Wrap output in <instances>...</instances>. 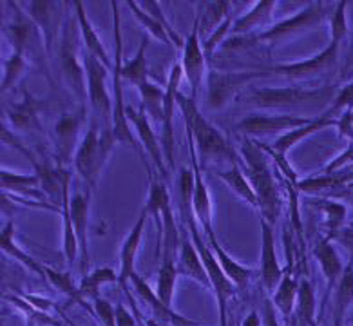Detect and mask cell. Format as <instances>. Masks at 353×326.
I'll return each instance as SVG.
<instances>
[{
    "label": "cell",
    "mask_w": 353,
    "mask_h": 326,
    "mask_svg": "<svg viewBox=\"0 0 353 326\" xmlns=\"http://www.w3.org/2000/svg\"><path fill=\"white\" fill-rule=\"evenodd\" d=\"M243 158V171L248 176L250 185L259 201V214L268 223L274 225L279 221L281 216V189L276 181V172L270 171V158L257 143V140L245 136L239 147Z\"/></svg>",
    "instance_id": "6da1fadb"
},
{
    "label": "cell",
    "mask_w": 353,
    "mask_h": 326,
    "mask_svg": "<svg viewBox=\"0 0 353 326\" xmlns=\"http://www.w3.org/2000/svg\"><path fill=\"white\" fill-rule=\"evenodd\" d=\"M176 100H178L179 111L183 114L185 129L192 132L194 145H196L201 169L207 165L208 161L230 160L232 163L237 161V154L234 152L227 138L223 136L219 129H216L212 123L208 122L201 109L198 108V98L187 96L181 91H178Z\"/></svg>",
    "instance_id": "7a4b0ae2"
},
{
    "label": "cell",
    "mask_w": 353,
    "mask_h": 326,
    "mask_svg": "<svg viewBox=\"0 0 353 326\" xmlns=\"http://www.w3.org/2000/svg\"><path fill=\"white\" fill-rule=\"evenodd\" d=\"M111 11H112V33H114V59H112V112H111V127L114 132L118 143H129L136 151V154L140 156L143 165H145L147 176H152L154 171L149 165V156L145 154L143 147L138 140H136L132 127L127 120V103L123 100V77H121V54H123V45H121V28H120V8H118L117 0L111 2Z\"/></svg>",
    "instance_id": "3957f363"
},
{
    "label": "cell",
    "mask_w": 353,
    "mask_h": 326,
    "mask_svg": "<svg viewBox=\"0 0 353 326\" xmlns=\"http://www.w3.org/2000/svg\"><path fill=\"white\" fill-rule=\"evenodd\" d=\"M328 6L324 2H312L306 6L305 10H301L299 13H295L290 19H285L279 24H274L268 30L261 31L256 34H243V37H230L221 44V49L225 51H243V49H250L257 44L272 45L285 40L288 37H294L295 33L314 28L319 22H323L324 17L328 15Z\"/></svg>",
    "instance_id": "277c9868"
},
{
    "label": "cell",
    "mask_w": 353,
    "mask_h": 326,
    "mask_svg": "<svg viewBox=\"0 0 353 326\" xmlns=\"http://www.w3.org/2000/svg\"><path fill=\"white\" fill-rule=\"evenodd\" d=\"M143 210L154 219L158 227V245H156V258L176 259L179 250V230L176 225L174 210L170 205V194L167 189V181H163L160 176H149V196L143 205Z\"/></svg>",
    "instance_id": "5b68a950"
},
{
    "label": "cell",
    "mask_w": 353,
    "mask_h": 326,
    "mask_svg": "<svg viewBox=\"0 0 353 326\" xmlns=\"http://www.w3.org/2000/svg\"><path fill=\"white\" fill-rule=\"evenodd\" d=\"M117 143L118 141L111 125L100 127L98 123H92L88 127V131L83 132L82 141L74 152L73 165L74 171L80 174V178L88 183L91 190L98 187L103 167L111 158L112 149Z\"/></svg>",
    "instance_id": "8992f818"
},
{
    "label": "cell",
    "mask_w": 353,
    "mask_h": 326,
    "mask_svg": "<svg viewBox=\"0 0 353 326\" xmlns=\"http://www.w3.org/2000/svg\"><path fill=\"white\" fill-rule=\"evenodd\" d=\"M335 91L324 89H295V88H265L252 89L245 96V102L261 111L276 114H288L292 109H303L306 105H330L334 102Z\"/></svg>",
    "instance_id": "52a82bcc"
},
{
    "label": "cell",
    "mask_w": 353,
    "mask_h": 326,
    "mask_svg": "<svg viewBox=\"0 0 353 326\" xmlns=\"http://www.w3.org/2000/svg\"><path fill=\"white\" fill-rule=\"evenodd\" d=\"M77 17L71 19L63 24L62 28V45H60V63H62V74L63 80L71 89V93L77 96L80 103L85 102L88 98V78H85V68H83V60H78L77 53Z\"/></svg>",
    "instance_id": "ba28073f"
},
{
    "label": "cell",
    "mask_w": 353,
    "mask_h": 326,
    "mask_svg": "<svg viewBox=\"0 0 353 326\" xmlns=\"http://www.w3.org/2000/svg\"><path fill=\"white\" fill-rule=\"evenodd\" d=\"M266 69L256 71H237V73H221L210 71L207 74V105L212 111H221L232 102L241 88L256 78L266 77Z\"/></svg>",
    "instance_id": "9c48e42d"
},
{
    "label": "cell",
    "mask_w": 353,
    "mask_h": 326,
    "mask_svg": "<svg viewBox=\"0 0 353 326\" xmlns=\"http://www.w3.org/2000/svg\"><path fill=\"white\" fill-rule=\"evenodd\" d=\"M88 123V108L85 103H80L77 111L65 112L59 122L53 127L54 143L59 151V163L68 165L69 161H73L74 152L80 145V132L83 131V125Z\"/></svg>",
    "instance_id": "30bf717a"
},
{
    "label": "cell",
    "mask_w": 353,
    "mask_h": 326,
    "mask_svg": "<svg viewBox=\"0 0 353 326\" xmlns=\"http://www.w3.org/2000/svg\"><path fill=\"white\" fill-rule=\"evenodd\" d=\"M312 122V118L295 116V114H250L243 118L236 125V131L243 132V136L256 138L272 136V134H285L288 131H294L297 127L306 125Z\"/></svg>",
    "instance_id": "8fae6325"
},
{
    "label": "cell",
    "mask_w": 353,
    "mask_h": 326,
    "mask_svg": "<svg viewBox=\"0 0 353 326\" xmlns=\"http://www.w3.org/2000/svg\"><path fill=\"white\" fill-rule=\"evenodd\" d=\"M183 78V69L181 63H174L169 73V82L165 88V102H163V118H161V147H163L165 161L169 169H174V149H176V140H174V112L178 108V91L179 83Z\"/></svg>",
    "instance_id": "7c38bea8"
},
{
    "label": "cell",
    "mask_w": 353,
    "mask_h": 326,
    "mask_svg": "<svg viewBox=\"0 0 353 326\" xmlns=\"http://www.w3.org/2000/svg\"><path fill=\"white\" fill-rule=\"evenodd\" d=\"M127 120L131 123L132 131L138 132L140 143L143 147L145 154L149 156L150 163L154 165V172L160 176L161 180H169V171L165 167V154L163 147H161L160 136L156 134L152 125H150V118L147 116V112L143 108L134 109L132 105H127Z\"/></svg>",
    "instance_id": "4fadbf2b"
},
{
    "label": "cell",
    "mask_w": 353,
    "mask_h": 326,
    "mask_svg": "<svg viewBox=\"0 0 353 326\" xmlns=\"http://www.w3.org/2000/svg\"><path fill=\"white\" fill-rule=\"evenodd\" d=\"M341 40L332 39L330 44L324 48V51L317 53L315 57L303 62L286 63V65H277V68L266 69L268 74H281V77L288 78V80H306V78H314L321 73H326L334 68L339 59V48H341Z\"/></svg>",
    "instance_id": "5bb4252c"
},
{
    "label": "cell",
    "mask_w": 353,
    "mask_h": 326,
    "mask_svg": "<svg viewBox=\"0 0 353 326\" xmlns=\"http://www.w3.org/2000/svg\"><path fill=\"white\" fill-rule=\"evenodd\" d=\"M199 34H201V31H199V13H196L192 31L185 39L183 59H181L183 77L189 82L190 91H192L190 96L194 98H198L205 77H207V57L203 53V45H201V37Z\"/></svg>",
    "instance_id": "9a60e30c"
},
{
    "label": "cell",
    "mask_w": 353,
    "mask_h": 326,
    "mask_svg": "<svg viewBox=\"0 0 353 326\" xmlns=\"http://www.w3.org/2000/svg\"><path fill=\"white\" fill-rule=\"evenodd\" d=\"M147 210L141 209V214L138 218V221L134 223V227L131 229L129 236L125 238L123 245H121V250H120V274H118V287L123 290L125 297L129 299L131 303V307L134 308L136 312V305H134V299H132V294H131V278L136 274V256L140 252V247H141V239H143V232H145V225H147ZM138 314V312H136ZM138 319L141 321L140 314H138ZM143 325V323H141Z\"/></svg>",
    "instance_id": "2e32d148"
},
{
    "label": "cell",
    "mask_w": 353,
    "mask_h": 326,
    "mask_svg": "<svg viewBox=\"0 0 353 326\" xmlns=\"http://www.w3.org/2000/svg\"><path fill=\"white\" fill-rule=\"evenodd\" d=\"M187 131V143H189V152H190V169L194 172V194H192V205H194V214L198 219L199 227L203 230V234L214 232L212 225V200H210V192L205 183L203 178V169L199 163L198 152H196V145H194L192 132L189 129Z\"/></svg>",
    "instance_id": "e0dca14e"
},
{
    "label": "cell",
    "mask_w": 353,
    "mask_h": 326,
    "mask_svg": "<svg viewBox=\"0 0 353 326\" xmlns=\"http://www.w3.org/2000/svg\"><path fill=\"white\" fill-rule=\"evenodd\" d=\"M82 60L85 68V78H88V100L91 103L92 112L98 118L105 120L107 114L112 112V102L109 100L105 88V77L109 69L88 51H83Z\"/></svg>",
    "instance_id": "ac0fdd59"
},
{
    "label": "cell",
    "mask_w": 353,
    "mask_h": 326,
    "mask_svg": "<svg viewBox=\"0 0 353 326\" xmlns=\"http://www.w3.org/2000/svg\"><path fill=\"white\" fill-rule=\"evenodd\" d=\"M91 194L92 190L88 189L83 192H74L71 194V201H69V209H71V219H73L74 232L78 238V247H80V254H78V265H80V274L85 276L91 268V259H89V205H91Z\"/></svg>",
    "instance_id": "d6986e66"
},
{
    "label": "cell",
    "mask_w": 353,
    "mask_h": 326,
    "mask_svg": "<svg viewBox=\"0 0 353 326\" xmlns=\"http://www.w3.org/2000/svg\"><path fill=\"white\" fill-rule=\"evenodd\" d=\"M131 285L132 288H134L136 296L140 297L141 301L145 303L147 307H149L150 314H152V321H154L156 325H176V326L198 325L194 319L181 316V314H178L174 308L169 307V305H165L160 297H158L156 290H152L149 283H147L143 278H140L138 274H134V276L131 278Z\"/></svg>",
    "instance_id": "ffe728a7"
},
{
    "label": "cell",
    "mask_w": 353,
    "mask_h": 326,
    "mask_svg": "<svg viewBox=\"0 0 353 326\" xmlns=\"http://www.w3.org/2000/svg\"><path fill=\"white\" fill-rule=\"evenodd\" d=\"M24 13L33 20L40 30L42 39H44V51L49 54L60 30L63 28L62 20H60L59 2H46V0L28 2V6L24 8Z\"/></svg>",
    "instance_id": "44dd1931"
},
{
    "label": "cell",
    "mask_w": 353,
    "mask_h": 326,
    "mask_svg": "<svg viewBox=\"0 0 353 326\" xmlns=\"http://www.w3.org/2000/svg\"><path fill=\"white\" fill-rule=\"evenodd\" d=\"M274 227L266 219L261 218V258H259V276H261V285L266 294H274V290L279 285L283 278L279 259L276 254V238H274Z\"/></svg>",
    "instance_id": "7402d4cb"
},
{
    "label": "cell",
    "mask_w": 353,
    "mask_h": 326,
    "mask_svg": "<svg viewBox=\"0 0 353 326\" xmlns=\"http://www.w3.org/2000/svg\"><path fill=\"white\" fill-rule=\"evenodd\" d=\"M181 250L178 252V259H176V268H178V276L189 278L201 285L207 290H212V281L208 278L207 268H205L203 259L199 256L198 249L194 247L192 239H190L189 232L181 238Z\"/></svg>",
    "instance_id": "603a6c76"
},
{
    "label": "cell",
    "mask_w": 353,
    "mask_h": 326,
    "mask_svg": "<svg viewBox=\"0 0 353 326\" xmlns=\"http://www.w3.org/2000/svg\"><path fill=\"white\" fill-rule=\"evenodd\" d=\"M337 120H339L337 112H335L334 109L328 108L319 118H312V122L306 123V125H301L297 127V129H294V131H288L285 132V134H281V136L272 143V149L279 152V154L286 156L288 154V151L294 149L297 143H301L305 138L312 136V134H315V132H319L321 129H324V127H334V125L337 127Z\"/></svg>",
    "instance_id": "cb8c5ba5"
},
{
    "label": "cell",
    "mask_w": 353,
    "mask_h": 326,
    "mask_svg": "<svg viewBox=\"0 0 353 326\" xmlns=\"http://www.w3.org/2000/svg\"><path fill=\"white\" fill-rule=\"evenodd\" d=\"M6 37L11 42V45L15 48L17 53H24L28 57V53H31L37 42L44 45V39H42V33L37 28L33 20L26 13H19L17 19L8 26L6 30Z\"/></svg>",
    "instance_id": "d4e9b609"
},
{
    "label": "cell",
    "mask_w": 353,
    "mask_h": 326,
    "mask_svg": "<svg viewBox=\"0 0 353 326\" xmlns=\"http://www.w3.org/2000/svg\"><path fill=\"white\" fill-rule=\"evenodd\" d=\"M71 6H73L74 17H77L78 28H80V34H82L83 49H85L89 54H92L94 59L100 60L107 69H112V60L109 59L105 45H103L102 39L98 37L97 30H94L91 22H89L88 11H85L83 2L82 0H74V2H71Z\"/></svg>",
    "instance_id": "484cf974"
},
{
    "label": "cell",
    "mask_w": 353,
    "mask_h": 326,
    "mask_svg": "<svg viewBox=\"0 0 353 326\" xmlns=\"http://www.w3.org/2000/svg\"><path fill=\"white\" fill-rule=\"evenodd\" d=\"M0 183H2L4 192L24 196V198H31V200L49 201L46 192L40 187V176L37 172L34 174H17V172H11L8 169H2L0 171Z\"/></svg>",
    "instance_id": "4316f807"
},
{
    "label": "cell",
    "mask_w": 353,
    "mask_h": 326,
    "mask_svg": "<svg viewBox=\"0 0 353 326\" xmlns=\"http://www.w3.org/2000/svg\"><path fill=\"white\" fill-rule=\"evenodd\" d=\"M208 241V245H210V249H212L214 256L218 258L219 265L223 267V270H225V274L228 276V279L236 285L237 290H243V288L248 287V283H250L252 276L256 274V270L250 267H245V265H241L239 261H236V259L230 256V254L227 252V250L223 249L221 243L218 241V238H216V232H210L205 236Z\"/></svg>",
    "instance_id": "83f0119b"
},
{
    "label": "cell",
    "mask_w": 353,
    "mask_h": 326,
    "mask_svg": "<svg viewBox=\"0 0 353 326\" xmlns=\"http://www.w3.org/2000/svg\"><path fill=\"white\" fill-rule=\"evenodd\" d=\"M0 249L6 256H10L15 261H19L22 267H26L31 274L39 276L40 279H46V267L40 265L33 256L26 252L19 243H17V232H15V223L13 221H8L4 225V229L0 232Z\"/></svg>",
    "instance_id": "f1b7e54d"
},
{
    "label": "cell",
    "mask_w": 353,
    "mask_h": 326,
    "mask_svg": "<svg viewBox=\"0 0 353 326\" xmlns=\"http://www.w3.org/2000/svg\"><path fill=\"white\" fill-rule=\"evenodd\" d=\"M334 239L324 238L323 241L315 245L314 256L315 259L319 261L321 270H323L324 278H326V294H332L337 287L339 279H341V274H343L344 267L341 263V258H339L337 250H335Z\"/></svg>",
    "instance_id": "f546056e"
},
{
    "label": "cell",
    "mask_w": 353,
    "mask_h": 326,
    "mask_svg": "<svg viewBox=\"0 0 353 326\" xmlns=\"http://www.w3.org/2000/svg\"><path fill=\"white\" fill-rule=\"evenodd\" d=\"M276 0H259V2H256V6L248 13L234 20L230 34L232 37H243V34H250V31L268 24L272 20V13L276 10Z\"/></svg>",
    "instance_id": "4dcf8cb0"
},
{
    "label": "cell",
    "mask_w": 353,
    "mask_h": 326,
    "mask_svg": "<svg viewBox=\"0 0 353 326\" xmlns=\"http://www.w3.org/2000/svg\"><path fill=\"white\" fill-rule=\"evenodd\" d=\"M8 118L11 125L19 131H40V103L31 96L28 91H24V100L20 103H15L8 109Z\"/></svg>",
    "instance_id": "1f68e13d"
},
{
    "label": "cell",
    "mask_w": 353,
    "mask_h": 326,
    "mask_svg": "<svg viewBox=\"0 0 353 326\" xmlns=\"http://www.w3.org/2000/svg\"><path fill=\"white\" fill-rule=\"evenodd\" d=\"M219 180L228 187V189L232 190L234 194L243 200L245 203H248L252 209L259 210V201H257V196L254 192V187L250 185V180H248V176L245 174L241 167L237 165V161H234L230 169L227 171L219 172Z\"/></svg>",
    "instance_id": "d6a6232c"
},
{
    "label": "cell",
    "mask_w": 353,
    "mask_h": 326,
    "mask_svg": "<svg viewBox=\"0 0 353 326\" xmlns=\"http://www.w3.org/2000/svg\"><path fill=\"white\" fill-rule=\"evenodd\" d=\"M315 308H317V303H315L314 285H312V281L308 278H303L299 281V288H297V303H295L294 308V325H317Z\"/></svg>",
    "instance_id": "836d02e7"
},
{
    "label": "cell",
    "mask_w": 353,
    "mask_h": 326,
    "mask_svg": "<svg viewBox=\"0 0 353 326\" xmlns=\"http://www.w3.org/2000/svg\"><path fill=\"white\" fill-rule=\"evenodd\" d=\"M353 307V258L344 267L341 279L335 287V308H334V325H343L346 312Z\"/></svg>",
    "instance_id": "e575fe53"
},
{
    "label": "cell",
    "mask_w": 353,
    "mask_h": 326,
    "mask_svg": "<svg viewBox=\"0 0 353 326\" xmlns=\"http://www.w3.org/2000/svg\"><path fill=\"white\" fill-rule=\"evenodd\" d=\"M46 281L51 283V285H53V287L57 288L60 294L68 296L71 301L78 303V305L85 308V310L91 314V316H94V308H91L92 305H89L88 299H85V297L80 294V288H78V285L74 283V279L71 278V274L62 272V270H57V268L46 267Z\"/></svg>",
    "instance_id": "d590c367"
},
{
    "label": "cell",
    "mask_w": 353,
    "mask_h": 326,
    "mask_svg": "<svg viewBox=\"0 0 353 326\" xmlns=\"http://www.w3.org/2000/svg\"><path fill=\"white\" fill-rule=\"evenodd\" d=\"M147 44H149V37H143L141 39V44L136 51V54L131 60H127L121 65V77L125 82H131L132 85L140 88L141 83L149 82V65H147Z\"/></svg>",
    "instance_id": "8d00e7d4"
},
{
    "label": "cell",
    "mask_w": 353,
    "mask_h": 326,
    "mask_svg": "<svg viewBox=\"0 0 353 326\" xmlns=\"http://www.w3.org/2000/svg\"><path fill=\"white\" fill-rule=\"evenodd\" d=\"M112 283H118V276L114 272L112 267H98L94 268L92 272H88L85 276H82V281L78 285L80 288V294H82L85 299H94V297L100 296V290L105 285H112Z\"/></svg>",
    "instance_id": "74e56055"
},
{
    "label": "cell",
    "mask_w": 353,
    "mask_h": 326,
    "mask_svg": "<svg viewBox=\"0 0 353 326\" xmlns=\"http://www.w3.org/2000/svg\"><path fill=\"white\" fill-rule=\"evenodd\" d=\"M178 268H176V259L163 258L161 265L158 268V283H156V294L165 305L172 307L174 301L176 281H178Z\"/></svg>",
    "instance_id": "f35d334b"
},
{
    "label": "cell",
    "mask_w": 353,
    "mask_h": 326,
    "mask_svg": "<svg viewBox=\"0 0 353 326\" xmlns=\"http://www.w3.org/2000/svg\"><path fill=\"white\" fill-rule=\"evenodd\" d=\"M140 96H141V105L143 111L147 112V116L156 123H161L163 118V102H165V89L160 85H156L154 82H145L141 83L140 88Z\"/></svg>",
    "instance_id": "ab89813d"
},
{
    "label": "cell",
    "mask_w": 353,
    "mask_h": 326,
    "mask_svg": "<svg viewBox=\"0 0 353 326\" xmlns=\"http://www.w3.org/2000/svg\"><path fill=\"white\" fill-rule=\"evenodd\" d=\"M314 205L324 212V225L328 230L326 238L334 239L335 232L343 229L346 221V205L335 198H321V200H315Z\"/></svg>",
    "instance_id": "60d3db41"
},
{
    "label": "cell",
    "mask_w": 353,
    "mask_h": 326,
    "mask_svg": "<svg viewBox=\"0 0 353 326\" xmlns=\"http://www.w3.org/2000/svg\"><path fill=\"white\" fill-rule=\"evenodd\" d=\"M230 4L232 2H228V0H218V2H203L199 6V31H210L212 33L219 24H223L228 19Z\"/></svg>",
    "instance_id": "b9f144b4"
},
{
    "label": "cell",
    "mask_w": 353,
    "mask_h": 326,
    "mask_svg": "<svg viewBox=\"0 0 353 326\" xmlns=\"http://www.w3.org/2000/svg\"><path fill=\"white\" fill-rule=\"evenodd\" d=\"M28 71V57L24 53L13 51L8 60H4L2 65V94H8L17 83L22 80L24 73Z\"/></svg>",
    "instance_id": "7bdbcfd3"
},
{
    "label": "cell",
    "mask_w": 353,
    "mask_h": 326,
    "mask_svg": "<svg viewBox=\"0 0 353 326\" xmlns=\"http://www.w3.org/2000/svg\"><path fill=\"white\" fill-rule=\"evenodd\" d=\"M125 4L129 6V10L132 11V15L136 17V20H138V22L143 26V30L147 31V34H150L152 39H156L158 42H161V44L174 48V44H172V40H170L169 33L163 30V26H161L160 22L154 19V17L149 15V13H147V11L143 10L140 4H138V2H134V0H127Z\"/></svg>",
    "instance_id": "ee69618b"
},
{
    "label": "cell",
    "mask_w": 353,
    "mask_h": 326,
    "mask_svg": "<svg viewBox=\"0 0 353 326\" xmlns=\"http://www.w3.org/2000/svg\"><path fill=\"white\" fill-rule=\"evenodd\" d=\"M6 301L13 303L19 310H22L26 314V319L30 321V325H62L59 323V319H54L51 317V314L48 312H42L39 308H34L31 303H28L22 296L15 297V296H4Z\"/></svg>",
    "instance_id": "f6af8a7d"
},
{
    "label": "cell",
    "mask_w": 353,
    "mask_h": 326,
    "mask_svg": "<svg viewBox=\"0 0 353 326\" xmlns=\"http://www.w3.org/2000/svg\"><path fill=\"white\" fill-rule=\"evenodd\" d=\"M138 4H140L141 8H143V10H145L147 13H149V15L154 17V19L158 20V22H160L161 26H163V30L167 31V33H169V37H170V40H172V44H174V48H178V49L181 48V49H183L185 40L181 39V37H179V34L176 33L174 28H172V26L169 24V20H167V17H165L163 10H161L160 2H156V0H147V2H138Z\"/></svg>",
    "instance_id": "bcb514c9"
},
{
    "label": "cell",
    "mask_w": 353,
    "mask_h": 326,
    "mask_svg": "<svg viewBox=\"0 0 353 326\" xmlns=\"http://www.w3.org/2000/svg\"><path fill=\"white\" fill-rule=\"evenodd\" d=\"M232 24H234V19L228 17L223 24H219L212 33L208 34V39L205 40V42H201V45H203V53L207 59H210V57L216 53V49L221 48L223 42L227 40V37L230 34V31H232Z\"/></svg>",
    "instance_id": "7dc6e473"
},
{
    "label": "cell",
    "mask_w": 353,
    "mask_h": 326,
    "mask_svg": "<svg viewBox=\"0 0 353 326\" xmlns=\"http://www.w3.org/2000/svg\"><path fill=\"white\" fill-rule=\"evenodd\" d=\"M92 308H94V316L97 321L105 326H117V308L112 307L111 303L98 296L92 299Z\"/></svg>",
    "instance_id": "c3c4849f"
},
{
    "label": "cell",
    "mask_w": 353,
    "mask_h": 326,
    "mask_svg": "<svg viewBox=\"0 0 353 326\" xmlns=\"http://www.w3.org/2000/svg\"><path fill=\"white\" fill-rule=\"evenodd\" d=\"M334 239L339 245H343L344 249L348 250L353 258V223L346 225V227H343V229H339L337 232H335Z\"/></svg>",
    "instance_id": "681fc988"
},
{
    "label": "cell",
    "mask_w": 353,
    "mask_h": 326,
    "mask_svg": "<svg viewBox=\"0 0 353 326\" xmlns=\"http://www.w3.org/2000/svg\"><path fill=\"white\" fill-rule=\"evenodd\" d=\"M20 296L24 297L26 301L28 303H31V305H33L34 308H39V310H42V312H60L59 310V307H57V305H54L53 301H49V299H46V297H40V296H26V294H22L20 292Z\"/></svg>",
    "instance_id": "f907efd6"
},
{
    "label": "cell",
    "mask_w": 353,
    "mask_h": 326,
    "mask_svg": "<svg viewBox=\"0 0 353 326\" xmlns=\"http://www.w3.org/2000/svg\"><path fill=\"white\" fill-rule=\"evenodd\" d=\"M352 163H353V145L350 147V149H346V151L339 156V158H335V160L326 167V171L324 172H335L339 171V169H343V167L352 165Z\"/></svg>",
    "instance_id": "816d5d0a"
},
{
    "label": "cell",
    "mask_w": 353,
    "mask_h": 326,
    "mask_svg": "<svg viewBox=\"0 0 353 326\" xmlns=\"http://www.w3.org/2000/svg\"><path fill=\"white\" fill-rule=\"evenodd\" d=\"M117 325L118 326H136V325H141L140 319L134 317L131 312L127 310L123 305H118L117 307Z\"/></svg>",
    "instance_id": "f5cc1de1"
},
{
    "label": "cell",
    "mask_w": 353,
    "mask_h": 326,
    "mask_svg": "<svg viewBox=\"0 0 353 326\" xmlns=\"http://www.w3.org/2000/svg\"><path fill=\"white\" fill-rule=\"evenodd\" d=\"M239 325L241 326H261V325H265V323H263V319L259 317V312L254 310V312H250V314H248V316L245 317L241 323H239Z\"/></svg>",
    "instance_id": "db71d44e"
},
{
    "label": "cell",
    "mask_w": 353,
    "mask_h": 326,
    "mask_svg": "<svg viewBox=\"0 0 353 326\" xmlns=\"http://www.w3.org/2000/svg\"><path fill=\"white\" fill-rule=\"evenodd\" d=\"M352 123H353V109H352Z\"/></svg>",
    "instance_id": "11a10c76"
},
{
    "label": "cell",
    "mask_w": 353,
    "mask_h": 326,
    "mask_svg": "<svg viewBox=\"0 0 353 326\" xmlns=\"http://www.w3.org/2000/svg\"><path fill=\"white\" fill-rule=\"evenodd\" d=\"M352 185H353V183H352Z\"/></svg>",
    "instance_id": "9f6ffc18"
}]
</instances>
